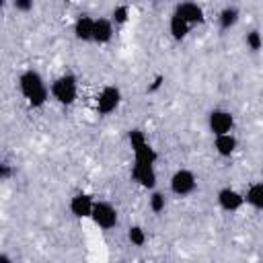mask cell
Returning a JSON list of instances; mask_svg holds the SVG:
<instances>
[{
  "label": "cell",
  "mask_w": 263,
  "mask_h": 263,
  "mask_svg": "<svg viewBox=\"0 0 263 263\" xmlns=\"http://www.w3.org/2000/svg\"><path fill=\"white\" fill-rule=\"evenodd\" d=\"M162 84H164V76H162V74H156V76H154V80H152V84L148 86V92H156Z\"/></svg>",
  "instance_id": "23"
},
{
  "label": "cell",
  "mask_w": 263,
  "mask_h": 263,
  "mask_svg": "<svg viewBox=\"0 0 263 263\" xmlns=\"http://www.w3.org/2000/svg\"><path fill=\"white\" fill-rule=\"evenodd\" d=\"M33 4H35V0H12V8L16 12H31Z\"/></svg>",
  "instance_id": "22"
},
{
  "label": "cell",
  "mask_w": 263,
  "mask_h": 263,
  "mask_svg": "<svg viewBox=\"0 0 263 263\" xmlns=\"http://www.w3.org/2000/svg\"><path fill=\"white\" fill-rule=\"evenodd\" d=\"M113 33H115V25H113L111 18H105V16L95 18V35H92V41L95 43L107 45L113 39Z\"/></svg>",
  "instance_id": "11"
},
{
  "label": "cell",
  "mask_w": 263,
  "mask_h": 263,
  "mask_svg": "<svg viewBox=\"0 0 263 263\" xmlns=\"http://www.w3.org/2000/svg\"><path fill=\"white\" fill-rule=\"evenodd\" d=\"M189 31H191V25L185 18H181L177 12H173L171 18H168V33H171V37L175 41H181V39H185L189 35Z\"/></svg>",
  "instance_id": "15"
},
{
  "label": "cell",
  "mask_w": 263,
  "mask_h": 263,
  "mask_svg": "<svg viewBox=\"0 0 263 263\" xmlns=\"http://www.w3.org/2000/svg\"><path fill=\"white\" fill-rule=\"evenodd\" d=\"M148 205H150V210H152L154 214H162L164 208H166V197H164V193L152 191L150 197H148Z\"/></svg>",
  "instance_id": "21"
},
{
  "label": "cell",
  "mask_w": 263,
  "mask_h": 263,
  "mask_svg": "<svg viewBox=\"0 0 263 263\" xmlns=\"http://www.w3.org/2000/svg\"><path fill=\"white\" fill-rule=\"evenodd\" d=\"M245 203H249L257 212H263V181H257L247 189Z\"/></svg>",
  "instance_id": "17"
},
{
  "label": "cell",
  "mask_w": 263,
  "mask_h": 263,
  "mask_svg": "<svg viewBox=\"0 0 263 263\" xmlns=\"http://www.w3.org/2000/svg\"><path fill=\"white\" fill-rule=\"evenodd\" d=\"M208 127L212 132V136L228 134L234 127V115L226 109H212L208 115Z\"/></svg>",
  "instance_id": "6"
},
{
  "label": "cell",
  "mask_w": 263,
  "mask_h": 263,
  "mask_svg": "<svg viewBox=\"0 0 263 263\" xmlns=\"http://www.w3.org/2000/svg\"><path fill=\"white\" fill-rule=\"evenodd\" d=\"M132 181L144 189H154L156 187V168L154 164H144L136 162L132 164Z\"/></svg>",
  "instance_id": "7"
},
{
  "label": "cell",
  "mask_w": 263,
  "mask_h": 263,
  "mask_svg": "<svg viewBox=\"0 0 263 263\" xmlns=\"http://www.w3.org/2000/svg\"><path fill=\"white\" fill-rule=\"evenodd\" d=\"M90 220H92L99 228H103V230H111V228L117 226L119 216H117V210H115L113 203H109V201H95Z\"/></svg>",
  "instance_id": "4"
},
{
  "label": "cell",
  "mask_w": 263,
  "mask_h": 263,
  "mask_svg": "<svg viewBox=\"0 0 263 263\" xmlns=\"http://www.w3.org/2000/svg\"><path fill=\"white\" fill-rule=\"evenodd\" d=\"M10 177H12V166H10L8 162H2V164H0V179H2V181H8Z\"/></svg>",
  "instance_id": "24"
},
{
  "label": "cell",
  "mask_w": 263,
  "mask_h": 263,
  "mask_svg": "<svg viewBox=\"0 0 263 263\" xmlns=\"http://www.w3.org/2000/svg\"><path fill=\"white\" fill-rule=\"evenodd\" d=\"M68 208H70V214L74 218H90L92 208H95V199L88 193H76L70 197Z\"/></svg>",
  "instance_id": "10"
},
{
  "label": "cell",
  "mask_w": 263,
  "mask_h": 263,
  "mask_svg": "<svg viewBox=\"0 0 263 263\" xmlns=\"http://www.w3.org/2000/svg\"><path fill=\"white\" fill-rule=\"evenodd\" d=\"M175 12H177L181 18H185V21H187L191 27H193V25H201V23L205 21L203 8H201L197 2H193V0H185V2L177 4Z\"/></svg>",
  "instance_id": "9"
},
{
  "label": "cell",
  "mask_w": 263,
  "mask_h": 263,
  "mask_svg": "<svg viewBox=\"0 0 263 263\" xmlns=\"http://www.w3.org/2000/svg\"><path fill=\"white\" fill-rule=\"evenodd\" d=\"M95 35V18L88 14H80L74 21V37L78 41H92Z\"/></svg>",
  "instance_id": "13"
},
{
  "label": "cell",
  "mask_w": 263,
  "mask_h": 263,
  "mask_svg": "<svg viewBox=\"0 0 263 263\" xmlns=\"http://www.w3.org/2000/svg\"><path fill=\"white\" fill-rule=\"evenodd\" d=\"M238 148V140L232 136V132L228 134H220V136H214V150L222 156V158H228L236 152Z\"/></svg>",
  "instance_id": "12"
},
{
  "label": "cell",
  "mask_w": 263,
  "mask_h": 263,
  "mask_svg": "<svg viewBox=\"0 0 263 263\" xmlns=\"http://www.w3.org/2000/svg\"><path fill=\"white\" fill-rule=\"evenodd\" d=\"M216 201H218L220 210L232 214V212H238L245 205V195L238 193L234 187H222L218 191V195H216Z\"/></svg>",
  "instance_id": "8"
},
{
  "label": "cell",
  "mask_w": 263,
  "mask_h": 263,
  "mask_svg": "<svg viewBox=\"0 0 263 263\" xmlns=\"http://www.w3.org/2000/svg\"><path fill=\"white\" fill-rule=\"evenodd\" d=\"M146 230L140 226V224H134L127 228V240L134 245V247H144L146 245Z\"/></svg>",
  "instance_id": "18"
},
{
  "label": "cell",
  "mask_w": 263,
  "mask_h": 263,
  "mask_svg": "<svg viewBox=\"0 0 263 263\" xmlns=\"http://www.w3.org/2000/svg\"><path fill=\"white\" fill-rule=\"evenodd\" d=\"M245 43H247V47H249L253 53H257V51L263 49V35H261L257 29H251V31L247 33V37H245Z\"/></svg>",
  "instance_id": "20"
},
{
  "label": "cell",
  "mask_w": 263,
  "mask_h": 263,
  "mask_svg": "<svg viewBox=\"0 0 263 263\" xmlns=\"http://www.w3.org/2000/svg\"><path fill=\"white\" fill-rule=\"evenodd\" d=\"M238 18H240L238 8L232 6V4H228V6H224V8L220 10V14H218V25H220L222 31H230L232 27H236Z\"/></svg>",
  "instance_id": "16"
},
{
  "label": "cell",
  "mask_w": 263,
  "mask_h": 263,
  "mask_svg": "<svg viewBox=\"0 0 263 263\" xmlns=\"http://www.w3.org/2000/svg\"><path fill=\"white\" fill-rule=\"evenodd\" d=\"M168 187H171V193H173V195H177V197H187V195H191V193L197 189V177H195L193 171H189V168H179V171L173 173Z\"/></svg>",
  "instance_id": "3"
},
{
  "label": "cell",
  "mask_w": 263,
  "mask_h": 263,
  "mask_svg": "<svg viewBox=\"0 0 263 263\" xmlns=\"http://www.w3.org/2000/svg\"><path fill=\"white\" fill-rule=\"evenodd\" d=\"M49 90H51V99L60 105H72L78 97V80L74 74L66 72L62 76H58L51 84H49Z\"/></svg>",
  "instance_id": "2"
},
{
  "label": "cell",
  "mask_w": 263,
  "mask_h": 263,
  "mask_svg": "<svg viewBox=\"0 0 263 263\" xmlns=\"http://www.w3.org/2000/svg\"><path fill=\"white\" fill-rule=\"evenodd\" d=\"M132 152H134V160H136V162L156 164V160H158V152H156V148H154L148 140L142 142V144H138V146H134Z\"/></svg>",
  "instance_id": "14"
},
{
  "label": "cell",
  "mask_w": 263,
  "mask_h": 263,
  "mask_svg": "<svg viewBox=\"0 0 263 263\" xmlns=\"http://www.w3.org/2000/svg\"><path fill=\"white\" fill-rule=\"evenodd\" d=\"M111 21L115 27H123L129 21V6L127 4H117L111 12Z\"/></svg>",
  "instance_id": "19"
},
{
  "label": "cell",
  "mask_w": 263,
  "mask_h": 263,
  "mask_svg": "<svg viewBox=\"0 0 263 263\" xmlns=\"http://www.w3.org/2000/svg\"><path fill=\"white\" fill-rule=\"evenodd\" d=\"M121 103V90L115 84H107L101 88V92L97 95V111L101 115H111L113 111H117Z\"/></svg>",
  "instance_id": "5"
},
{
  "label": "cell",
  "mask_w": 263,
  "mask_h": 263,
  "mask_svg": "<svg viewBox=\"0 0 263 263\" xmlns=\"http://www.w3.org/2000/svg\"><path fill=\"white\" fill-rule=\"evenodd\" d=\"M18 90L27 99V103H29L31 109H41L49 101V97H51V90L45 84L43 76L37 70H33V68L25 70L18 76Z\"/></svg>",
  "instance_id": "1"
}]
</instances>
